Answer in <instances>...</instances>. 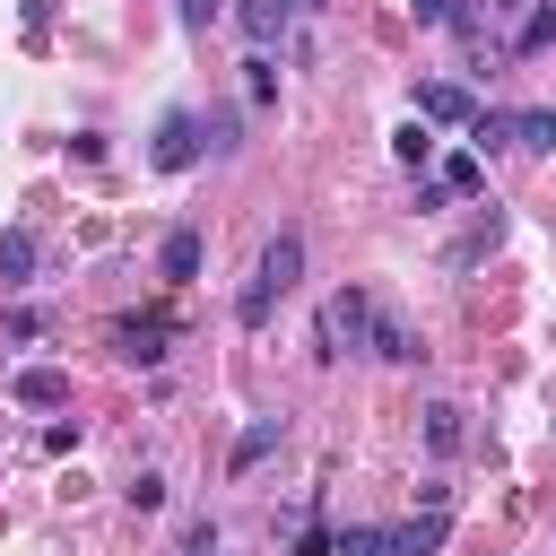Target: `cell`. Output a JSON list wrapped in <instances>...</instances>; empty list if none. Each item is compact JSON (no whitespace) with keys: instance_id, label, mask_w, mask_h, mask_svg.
Listing matches in <instances>:
<instances>
[{"instance_id":"2e32d148","label":"cell","mask_w":556,"mask_h":556,"mask_svg":"<svg viewBox=\"0 0 556 556\" xmlns=\"http://www.w3.org/2000/svg\"><path fill=\"white\" fill-rule=\"evenodd\" d=\"M495 243H504V217H495V208H486V217H478V226H469V235H460V243H452V269H469V261H486V252H495Z\"/></svg>"},{"instance_id":"ba28073f","label":"cell","mask_w":556,"mask_h":556,"mask_svg":"<svg viewBox=\"0 0 556 556\" xmlns=\"http://www.w3.org/2000/svg\"><path fill=\"white\" fill-rule=\"evenodd\" d=\"M9 400H17V408H61V400H70V374H61V365H26V374L9 382Z\"/></svg>"},{"instance_id":"83f0119b","label":"cell","mask_w":556,"mask_h":556,"mask_svg":"<svg viewBox=\"0 0 556 556\" xmlns=\"http://www.w3.org/2000/svg\"><path fill=\"white\" fill-rule=\"evenodd\" d=\"M495 9H521V0H495Z\"/></svg>"},{"instance_id":"7c38bea8","label":"cell","mask_w":556,"mask_h":556,"mask_svg":"<svg viewBox=\"0 0 556 556\" xmlns=\"http://www.w3.org/2000/svg\"><path fill=\"white\" fill-rule=\"evenodd\" d=\"M478 182H486V156H478V148H460V156H443V174H434V191H443V200H469Z\"/></svg>"},{"instance_id":"7a4b0ae2","label":"cell","mask_w":556,"mask_h":556,"mask_svg":"<svg viewBox=\"0 0 556 556\" xmlns=\"http://www.w3.org/2000/svg\"><path fill=\"white\" fill-rule=\"evenodd\" d=\"M365 330H374V295L365 287H330L321 295V313H313V356H356L365 348Z\"/></svg>"},{"instance_id":"44dd1931","label":"cell","mask_w":556,"mask_h":556,"mask_svg":"<svg viewBox=\"0 0 556 556\" xmlns=\"http://www.w3.org/2000/svg\"><path fill=\"white\" fill-rule=\"evenodd\" d=\"M243 96H252V104H278V70H269V52L243 61Z\"/></svg>"},{"instance_id":"484cf974","label":"cell","mask_w":556,"mask_h":556,"mask_svg":"<svg viewBox=\"0 0 556 556\" xmlns=\"http://www.w3.org/2000/svg\"><path fill=\"white\" fill-rule=\"evenodd\" d=\"M452 9H460V0H417V26H443Z\"/></svg>"},{"instance_id":"7402d4cb","label":"cell","mask_w":556,"mask_h":556,"mask_svg":"<svg viewBox=\"0 0 556 556\" xmlns=\"http://www.w3.org/2000/svg\"><path fill=\"white\" fill-rule=\"evenodd\" d=\"M122 495H130V513H165V478H156V469H139Z\"/></svg>"},{"instance_id":"5b68a950","label":"cell","mask_w":556,"mask_h":556,"mask_svg":"<svg viewBox=\"0 0 556 556\" xmlns=\"http://www.w3.org/2000/svg\"><path fill=\"white\" fill-rule=\"evenodd\" d=\"M165 339H174V321H165V313H148V321H113V348H122L130 365H156V356H165Z\"/></svg>"},{"instance_id":"ac0fdd59","label":"cell","mask_w":556,"mask_h":556,"mask_svg":"<svg viewBox=\"0 0 556 556\" xmlns=\"http://www.w3.org/2000/svg\"><path fill=\"white\" fill-rule=\"evenodd\" d=\"M391 156H400V165H426V156H434V122H400V130H391Z\"/></svg>"},{"instance_id":"52a82bcc","label":"cell","mask_w":556,"mask_h":556,"mask_svg":"<svg viewBox=\"0 0 556 556\" xmlns=\"http://www.w3.org/2000/svg\"><path fill=\"white\" fill-rule=\"evenodd\" d=\"M156 269H165V287H191V278H200V226H174V235L156 243Z\"/></svg>"},{"instance_id":"e0dca14e","label":"cell","mask_w":556,"mask_h":556,"mask_svg":"<svg viewBox=\"0 0 556 556\" xmlns=\"http://www.w3.org/2000/svg\"><path fill=\"white\" fill-rule=\"evenodd\" d=\"M426 452H434V460H452V452H460V408H452V400H434V408H426Z\"/></svg>"},{"instance_id":"6da1fadb","label":"cell","mask_w":556,"mask_h":556,"mask_svg":"<svg viewBox=\"0 0 556 556\" xmlns=\"http://www.w3.org/2000/svg\"><path fill=\"white\" fill-rule=\"evenodd\" d=\"M295 278H304V235L287 226V235H269V243H261V261H252V287L235 295V321H243V330H261Z\"/></svg>"},{"instance_id":"30bf717a","label":"cell","mask_w":556,"mask_h":556,"mask_svg":"<svg viewBox=\"0 0 556 556\" xmlns=\"http://www.w3.org/2000/svg\"><path fill=\"white\" fill-rule=\"evenodd\" d=\"M443 539H452V513H443V504H426L408 530H391V547H400V556H434Z\"/></svg>"},{"instance_id":"d6986e66","label":"cell","mask_w":556,"mask_h":556,"mask_svg":"<svg viewBox=\"0 0 556 556\" xmlns=\"http://www.w3.org/2000/svg\"><path fill=\"white\" fill-rule=\"evenodd\" d=\"M469 139H478V156L513 148V113H469Z\"/></svg>"},{"instance_id":"cb8c5ba5","label":"cell","mask_w":556,"mask_h":556,"mask_svg":"<svg viewBox=\"0 0 556 556\" xmlns=\"http://www.w3.org/2000/svg\"><path fill=\"white\" fill-rule=\"evenodd\" d=\"M287 556H330V530H321V521H304V530L287 539Z\"/></svg>"},{"instance_id":"d4e9b609","label":"cell","mask_w":556,"mask_h":556,"mask_svg":"<svg viewBox=\"0 0 556 556\" xmlns=\"http://www.w3.org/2000/svg\"><path fill=\"white\" fill-rule=\"evenodd\" d=\"M174 17H182V26L200 35V26H217V0H174Z\"/></svg>"},{"instance_id":"8992f818","label":"cell","mask_w":556,"mask_h":556,"mask_svg":"<svg viewBox=\"0 0 556 556\" xmlns=\"http://www.w3.org/2000/svg\"><path fill=\"white\" fill-rule=\"evenodd\" d=\"M469 113H478L469 87H452V78H426V87H417V122H460V130H469Z\"/></svg>"},{"instance_id":"8fae6325","label":"cell","mask_w":556,"mask_h":556,"mask_svg":"<svg viewBox=\"0 0 556 556\" xmlns=\"http://www.w3.org/2000/svg\"><path fill=\"white\" fill-rule=\"evenodd\" d=\"M287 17H295V9H287V0H243V9H235V26H243V35H252V52H269V43H278V35H287Z\"/></svg>"},{"instance_id":"5bb4252c","label":"cell","mask_w":556,"mask_h":556,"mask_svg":"<svg viewBox=\"0 0 556 556\" xmlns=\"http://www.w3.org/2000/svg\"><path fill=\"white\" fill-rule=\"evenodd\" d=\"M513 148L547 156V148H556V104H521V113H513Z\"/></svg>"},{"instance_id":"3957f363","label":"cell","mask_w":556,"mask_h":556,"mask_svg":"<svg viewBox=\"0 0 556 556\" xmlns=\"http://www.w3.org/2000/svg\"><path fill=\"white\" fill-rule=\"evenodd\" d=\"M365 348H374L382 365H417V356H426V339H417V321H408V313H391L382 295H374V330H365Z\"/></svg>"},{"instance_id":"4fadbf2b","label":"cell","mask_w":556,"mask_h":556,"mask_svg":"<svg viewBox=\"0 0 556 556\" xmlns=\"http://www.w3.org/2000/svg\"><path fill=\"white\" fill-rule=\"evenodd\" d=\"M35 278V226H9L0 235V287H26Z\"/></svg>"},{"instance_id":"9a60e30c","label":"cell","mask_w":556,"mask_h":556,"mask_svg":"<svg viewBox=\"0 0 556 556\" xmlns=\"http://www.w3.org/2000/svg\"><path fill=\"white\" fill-rule=\"evenodd\" d=\"M547 43H556V0H530V17L513 26V52L530 61V52H547Z\"/></svg>"},{"instance_id":"4316f807","label":"cell","mask_w":556,"mask_h":556,"mask_svg":"<svg viewBox=\"0 0 556 556\" xmlns=\"http://www.w3.org/2000/svg\"><path fill=\"white\" fill-rule=\"evenodd\" d=\"M287 9H295V17H321V9H330V0H287Z\"/></svg>"},{"instance_id":"ffe728a7","label":"cell","mask_w":556,"mask_h":556,"mask_svg":"<svg viewBox=\"0 0 556 556\" xmlns=\"http://www.w3.org/2000/svg\"><path fill=\"white\" fill-rule=\"evenodd\" d=\"M330 556H400V547H391V530H339Z\"/></svg>"},{"instance_id":"9c48e42d","label":"cell","mask_w":556,"mask_h":556,"mask_svg":"<svg viewBox=\"0 0 556 556\" xmlns=\"http://www.w3.org/2000/svg\"><path fill=\"white\" fill-rule=\"evenodd\" d=\"M278 443H287V417H252V426L235 434V452H226V469H261V460H269Z\"/></svg>"},{"instance_id":"277c9868","label":"cell","mask_w":556,"mask_h":556,"mask_svg":"<svg viewBox=\"0 0 556 556\" xmlns=\"http://www.w3.org/2000/svg\"><path fill=\"white\" fill-rule=\"evenodd\" d=\"M200 148H208L200 113H165V122H156V148H148V156H156L165 174H182V165H200Z\"/></svg>"},{"instance_id":"603a6c76","label":"cell","mask_w":556,"mask_h":556,"mask_svg":"<svg viewBox=\"0 0 556 556\" xmlns=\"http://www.w3.org/2000/svg\"><path fill=\"white\" fill-rule=\"evenodd\" d=\"M174 556H226V539H217V521H191V530H182V547H174Z\"/></svg>"}]
</instances>
